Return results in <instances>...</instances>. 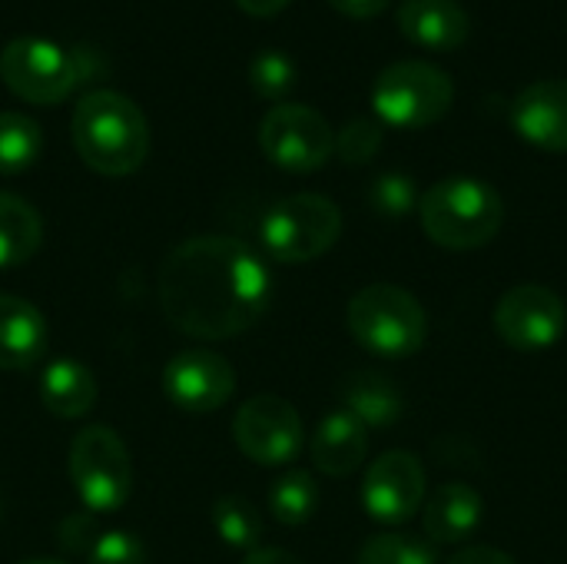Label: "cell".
Returning <instances> with one entry per match:
<instances>
[{"label": "cell", "mask_w": 567, "mask_h": 564, "mask_svg": "<svg viewBox=\"0 0 567 564\" xmlns=\"http://www.w3.org/2000/svg\"><path fill=\"white\" fill-rule=\"evenodd\" d=\"M159 309L173 329L223 342L252 329L272 296V276L256 249L233 236H193L169 249L156 276Z\"/></svg>", "instance_id": "cell-1"}, {"label": "cell", "mask_w": 567, "mask_h": 564, "mask_svg": "<svg viewBox=\"0 0 567 564\" xmlns=\"http://www.w3.org/2000/svg\"><path fill=\"white\" fill-rule=\"evenodd\" d=\"M70 136L80 160L100 176H130L150 153V123L143 110L116 90L83 93L73 106Z\"/></svg>", "instance_id": "cell-2"}, {"label": "cell", "mask_w": 567, "mask_h": 564, "mask_svg": "<svg viewBox=\"0 0 567 564\" xmlns=\"http://www.w3.org/2000/svg\"><path fill=\"white\" fill-rule=\"evenodd\" d=\"M419 219L435 246L468 253L498 236L505 223V203L495 186L475 176H449L425 189L419 199Z\"/></svg>", "instance_id": "cell-3"}, {"label": "cell", "mask_w": 567, "mask_h": 564, "mask_svg": "<svg viewBox=\"0 0 567 564\" xmlns=\"http://www.w3.org/2000/svg\"><path fill=\"white\" fill-rule=\"evenodd\" d=\"M346 322L352 339L382 359H409L429 342L425 306L402 286L375 283L349 299Z\"/></svg>", "instance_id": "cell-4"}, {"label": "cell", "mask_w": 567, "mask_h": 564, "mask_svg": "<svg viewBox=\"0 0 567 564\" xmlns=\"http://www.w3.org/2000/svg\"><path fill=\"white\" fill-rule=\"evenodd\" d=\"M342 236V213L329 196L296 193L272 203L259 223V243L276 263H312Z\"/></svg>", "instance_id": "cell-5"}, {"label": "cell", "mask_w": 567, "mask_h": 564, "mask_svg": "<svg viewBox=\"0 0 567 564\" xmlns=\"http://www.w3.org/2000/svg\"><path fill=\"white\" fill-rule=\"evenodd\" d=\"M455 103V83L445 70L425 60H402L379 73L372 86L375 120L395 130H425Z\"/></svg>", "instance_id": "cell-6"}, {"label": "cell", "mask_w": 567, "mask_h": 564, "mask_svg": "<svg viewBox=\"0 0 567 564\" xmlns=\"http://www.w3.org/2000/svg\"><path fill=\"white\" fill-rule=\"evenodd\" d=\"M70 482L93 515L120 512L133 495V462L110 425H86L70 445Z\"/></svg>", "instance_id": "cell-7"}, {"label": "cell", "mask_w": 567, "mask_h": 564, "mask_svg": "<svg viewBox=\"0 0 567 564\" xmlns=\"http://www.w3.org/2000/svg\"><path fill=\"white\" fill-rule=\"evenodd\" d=\"M83 76V60L43 37H13L0 50V80L13 96L37 106L66 100Z\"/></svg>", "instance_id": "cell-8"}, {"label": "cell", "mask_w": 567, "mask_h": 564, "mask_svg": "<svg viewBox=\"0 0 567 564\" xmlns=\"http://www.w3.org/2000/svg\"><path fill=\"white\" fill-rule=\"evenodd\" d=\"M259 150L286 173H316L336 153L329 120L306 103H279L259 123Z\"/></svg>", "instance_id": "cell-9"}, {"label": "cell", "mask_w": 567, "mask_h": 564, "mask_svg": "<svg viewBox=\"0 0 567 564\" xmlns=\"http://www.w3.org/2000/svg\"><path fill=\"white\" fill-rule=\"evenodd\" d=\"M567 326L565 299L548 286H515L495 306V332L515 352H548Z\"/></svg>", "instance_id": "cell-10"}, {"label": "cell", "mask_w": 567, "mask_h": 564, "mask_svg": "<svg viewBox=\"0 0 567 564\" xmlns=\"http://www.w3.org/2000/svg\"><path fill=\"white\" fill-rule=\"evenodd\" d=\"M239 452L256 465H289L302 452V419L292 402L279 396H256L239 406L233 419Z\"/></svg>", "instance_id": "cell-11"}, {"label": "cell", "mask_w": 567, "mask_h": 564, "mask_svg": "<svg viewBox=\"0 0 567 564\" xmlns=\"http://www.w3.org/2000/svg\"><path fill=\"white\" fill-rule=\"evenodd\" d=\"M425 465L405 449L379 455L362 479V505L382 525H405L425 505Z\"/></svg>", "instance_id": "cell-12"}, {"label": "cell", "mask_w": 567, "mask_h": 564, "mask_svg": "<svg viewBox=\"0 0 567 564\" xmlns=\"http://www.w3.org/2000/svg\"><path fill=\"white\" fill-rule=\"evenodd\" d=\"M236 392L233 366L213 349H186L173 356L163 369V396L193 416L223 409Z\"/></svg>", "instance_id": "cell-13"}, {"label": "cell", "mask_w": 567, "mask_h": 564, "mask_svg": "<svg viewBox=\"0 0 567 564\" xmlns=\"http://www.w3.org/2000/svg\"><path fill=\"white\" fill-rule=\"evenodd\" d=\"M512 126L525 143L545 153H567V80L525 86L512 103Z\"/></svg>", "instance_id": "cell-14"}, {"label": "cell", "mask_w": 567, "mask_h": 564, "mask_svg": "<svg viewBox=\"0 0 567 564\" xmlns=\"http://www.w3.org/2000/svg\"><path fill=\"white\" fill-rule=\"evenodd\" d=\"M50 329L43 312L10 293H0V369L23 372L47 356Z\"/></svg>", "instance_id": "cell-15"}, {"label": "cell", "mask_w": 567, "mask_h": 564, "mask_svg": "<svg viewBox=\"0 0 567 564\" xmlns=\"http://www.w3.org/2000/svg\"><path fill=\"white\" fill-rule=\"evenodd\" d=\"M399 30L425 50H458L465 47L472 23L458 0H405L399 10Z\"/></svg>", "instance_id": "cell-16"}, {"label": "cell", "mask_w": 567, "mask_h": 564, "mask_svg": "<svg viewBox=\"0 0 567 564\" xmlns=\"http://www.w3.org/2000/svg\"><path fill=\"white\" fill-rule=\"evenodd\" d=\"M365 452H369V429L359 419H352L346 409L326 416L309 442L312 465L329 479L352 475L365 462Z\"/></svg>", "instance_id": "cell-17"}, {"label": "cell", "mask_w": 567, "mask_h": 564, "mask_svg": "<svg viewBox=\"0 0 567 564\" xmlns=\"http://www.w3.org/2000/svg\"><path fill=\"white\" fill-rule=\"evenodd\" d=\"M485 499L468 482H449L425 502V535L439 545H458L478 532Z\"/></svg>", "instance_id": "cell-18"}, {"label": "cell", "mask_w": 567, "mask_h": 564, "mask_svg": "<svg viewBox=\"0 0 567 564\" xmlns=\"http://www.w3.org/2000/svg\"><path fill=\"white\" fill-rule=\"evenodd\" d=\"M40 402L56 419H80L96 406V376L76 359H53L40 372Z\"/></svg>", "instance_id": "cell-19"}, {"label": "cell", "mask_w": 567, "mask_h": 564, "mask_svg": "<svg viewBox=\"0 0 567 564\" xmlns=\"http://www.w3.org/2000/svg\"><path fill=\"white\" fill-rule=\"evenodd\" d=\"M342 406L365 429H389L402 419V392L382 372H355L342 386Z\"/></svg>", "instance_id": "cell-20"}, {"label": "cell", "mask_w": 567, "mask_h": 564, "mask_svg": "<svg viewBox=\"0 0 567 564\" xmlns=\"http://www.w3.org/2000/svg\"><path fill=\"white\" fill-rule=\"evenodd\" d=\"M40 243H43L40 213L27 199L0 189V273L23 266L40 249Z\"/></svg>", "instance_id": "cell-21"}, {"label": "cell", "mask_w": 567, "mask_h": 564, "mask_svg": "<svg viewBox=\"0 0 567 564\" xmlns=\"http://www.w3.org/2000/svg\"><path fill=\"white\" fill-rule=\"evenodd\" d=\"M43 150V130L33 116L3 110L0 113V176L27 173Z\"/></svg>", "instance_id": "cell-22"}, {"label": "cell", "mask_w": 567, "mask_h": 564, "mask_svg": "<svg viewBox=\"0 0 567 564\" xmlns=\"http://www.w3.org/2000/svg\"><path fill=\"white\" fill-rule=\"evenodd\" d=\"M319 509V485L309 472L292 469L286 475H279L269 489V515L279 525H306Z\"/></svg>", "instance_id": "cell-23"}, {"label": "cell", "mask_w": 567, "mask_h": 564, "mask_svg": "<svg viewBox=\"0 0 567 564\" xmlns=\"http://www.w3.org/2000/svg\"><path fill=\"white\" fill-rule=\"evenodd\" d=\"M213 529L219 532V539L229 548L239 552H256L259 539H262V515L249 499L239 495H223L213 505Z\"/></svg>", "instance_id": "cell-24"}, {"label": "cell", "mask_w": 567, "mask_h": 564, "mask_svg": "<svg viewBox=\"0 0 567 564\" xmlns=\"http://www.w3.org/2000/svg\"><path fill=\"white\" fill-rule=\"evenodd\" d=\"M249 86L262 100H282L296 86V63L279 50H262L249 63Z\"/></svg>", "instance_id": "cell-25"}, {"label": "cell", "mask_w": 567, "mask_h": 564, "mask_svg": "<svg viewBox=\"0 0 567 564\" xmlns=\"http://www.w3.org/2000/svg\"><path fill=\"white\" fill-rule=\"evenodd\" d=\"M385 130L375 116H355L336 133V156L349 166L372 163L382 150Z\"/></svg>", "instance_id": "cell-26"}, {"label": "cell", "mask_w": 567, "mask_h": 564, "mask_svg": "<svg viewBox=\"0 0 567 564\" xmlns=\"http://www.w3.org/2000/svg\"><path fill=\"white\" fill-rule=\"evenodd\" d=\"M369 206L382 219H405L412 209H419V186L405 173H382L369 186Z\"/></svg>", "instance_id": "cell-27"}, {"label": "cell", "mask_w": 567, "mask_h": 564, "mask_svg": "<svg viewBox=\"0 0 567 564\" xmlns=\"http://www.w3.org/2000/svg\"><path fill=\"white\" fill-rule=\"evenodd\" d=\"M355 564H435V552L419 539L385 532L362 545Z\"/></svg>", "instance_id": "cell-28"}, {"label": "cell", "mask_w": 567, "mask_h": 564, "mask_svg": "<svg viewBox=\"0 0 567 564\" xmlns=\"http://www.w3.org/2000/svg\"><path fill=\"white\" fill-rule=\"evenodd\" d=\"M83 558L86 564H146V548L133 532L113 529V532H100Z\"/></svg>", "instance_id": "cell-29"}, {"label": "cell", "mask_w": 567, "mask_h": 564, "mask_svg": "<svg viewBox=\"0 0 567 564\" xmlns=\"http://www.w3.org/2000/svg\"><path fill=\"white\" fill-rule=\"evenodd\" d=\"M96 535H100V529L93 525L90 515H70V519L60 525V542H63V548H66L70 555H86L90 545L96 542Z\"/></svg>", "instance_id": "cell-30"}, {"label": "cell", "mask_w": 567, "mask_h": 564, "mask_svg": "<svg viewBox=\"0 0 567 564\" xmlns=\"http://www.w3.org/2000/svg\"><path fill=\"white\" fill-rule=\"evenodd\" d=\"M449 564H518L508 552L502 548H492V545H472V548H462L458 555H452Z\"/></svg>", "instance_id": "cell-31"}, {"label": "cell", "mask_w": 567, "mask_h": 564, "mask_svg": "<svg viewBox=\"0 0 567 564\" xmlns=\"http://www.w3.org/2000/svg\"><path fill=\"white\" fill-rule=\"evenodd\" d=\"M339 13L352 17V20H372L379 17L392 0H329Z\"/></svg>", "instance_id": "cell-32"}, {"label": "cell", "mask_w": 567, "mask_h": 564, "mask_svg": "<svg viewBox=\"0 0 567 564\" xmlns=\"http://www.w3.org/2000/svg\"><path fill=\"white\" fill-rule=\"evenodd\" d=\"M292 0H236V7L249 17H276L289 7Z\"/></svg>", "instance_id": "cell-33"}, {"label": "cell", "mask_w": 567, "mask_h": 564, "mask_svg": "<svg viewBox=\"0 0 567 564\" xmlns=\"http://www.w3.org/2000/svg\"><path fill=\"white\" fill-rule=\"evenodd\" d=\"M243 564H302L296 555H289V552H282V548H256V552H249L246 555V562Z\"/></svg>", "instance_id": "cell-34"}, {"label": "cell", "mask_w": 567, "mask_h": 564, "mask_svg": "<svg viewBox=\"0 0 567 564\" xmlns=\"http://www.w3.org/2000/svg\"><path fill=\"white\" fill-rule=\"evenodd\" d=\"M20 564H66V562H53V558H27V562Z\"/></svg>", "instance_id": "cell-35"}]
</instances>
